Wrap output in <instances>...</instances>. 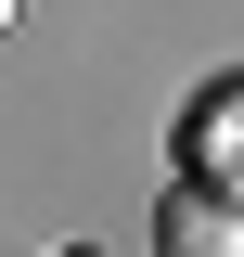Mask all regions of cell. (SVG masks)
Here are the masks:
<instances>
[{
  "instance_id": "7a4b0ae2",
  "label": "cell",
  "mask_w": 244,
  "mask_h": 257,
  "mask_svg": "<svg viewBox=\"0 0 244 257\" xmlns=\"http://www.w3.org/2000/svg\"><path fill=\"white\" fill-rule=\"evenodd\" d=\"M180 180L244 193V77H218V90L193 103V128H180Z\"/></svg>"
},
{
  "instance_id": "3957f363",
  "label": "cell",
  "mask_w": 244,
  "mask_h": 257,
  "mask_svg": "<svg viewBox=\"0 0 244 257\" xmlns=\"http://www.w3.org/2000/svg\"><path fill=\"white\" fill-rule=\"evenodd\" d=\"M13 13H26V0H0V39H13Z\"/></svg>"
},
{
  "instance_id": "6da1fadb",
  "label": "cell",
  "mask_w": 244,
  "mask_h": 257,
  "mask_svg": "<svg viewBox=\"0 0 244 257\" xmlns=\"http://www.w3.org/2000/svg\"><path fill=\"white\" fill-rule=\"evenodd\" d=\"M154 244H167V257H244V193L167 180V193H154Z\"/></svg>"
}]
</instances>
